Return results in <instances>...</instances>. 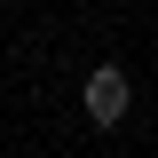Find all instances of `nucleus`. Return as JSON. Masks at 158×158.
<instances>
[{"label":"nucleus","instance_id":"nucleus-1","mask_svg":"<svg viewBox=\"0 0 158 158\" xmlns=\"http://www.w3.org/2000/svg\"><path fill=\"white\" fill-rule=\"evenodd\" d=\"M79 103H87V118H95V127H118V118H127V103H135V79L118 71V63H95V71H87V87H79Z\"/></svg>","mask_w":158,"mask_h":158}]
</instances>
